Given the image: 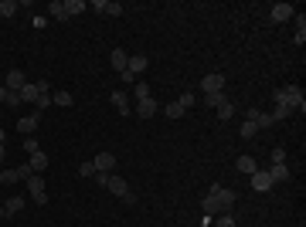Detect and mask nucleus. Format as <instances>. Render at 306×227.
I'll list each match as a JSON object with an SVG mask.
<instances>
[{"label": "nucleus", "mask_w": 306, "mask_h": 227, "mask_svg": "<svg viewBox=\"0 0 306 227\" xmlns=\"http://www.w3.org/2000/svg\"><path fill=\"white\" fill-rule=\"evenodd\" d=\"M235 190H225V187H211L208 190V197H204V217H211V214H228L231 207H235Z\"/></svg>", "instance_id": "obj_1"}, {"label": "nucleus", "mask_w": 306, "mask_h": 227, "mask_svg": "<svg viewBox=\"0 0 306 227\" xmlns=\"http://www.w3.org/2000/svg\"><path fill=\"white\" fill-rule=\"evenodd\" d=\"M272 102H276V105H286V109H293V112H306L303 88H296V85H286V88L272 92Z\"/></svg>", "instance_id": "obj_2"}, {"label": "nucleus", "mask_w": 306, "mask_h": 227, "mask_svg": "<svg viewBox=\"0 0 306 227\" xmlns=\"http://www.w3.org/2000/svg\"><path fill=\"white\" fill-rule=\"evenodd\" d=\"M106 190L113 193V197H119L123 204H136V193L129 190V183H126L123 176H116V173H109V183H106Z\"/></svg>", "instance_id": "obj_3"}, {"label": "nucleus", "mask_w": 306, "mask_h": 227, "mask_svg": "<svg viewBox=\"0 0 306 227\" xmlns=\"http://www.w3.org/2000/svg\"><path fill=\"white\" fill-rule=\"evenodd\" d=\"M27 193H31V200L38 207H45L48 204V190H45V176H41V173H31V176H27Z\"/></svg>", "instance_id": "obj_4"}, {"label": "nucleus", "mask_w": 306, "mask_h": 227, "mask_svg": "<svg viewBox=\"0 0 306 227\" xmlns=\"http://www.w3.org/2000/svg\"><path fill=\"white\" fill-rule=\"evenodd\" d=\"M45 92H48V81H27L17 95H21V102H38Z\"/></svg>", "instance_id": "obj_5"}, {"label": "nucleus", "mask_w": 306, "mask_h": 227, "mask_svg": "<svg viewBox=\"0 0 306 227\" xmlns=\"http://www.w3.org/2000/svg\"><path fill=\"white\" fill-rule=\"evenodd\" d=\"M201 92H204V95H211V92H225V75H221V71L204 75V78H201Z\"/></svg>", "instance_id": "obj_6"}, {"label": "nucleus", "mask_w": 306, "mask_h": 227, "mask_svg": "<svg viewBox=\"0 0 306 227\" xmlns=\"http://www.w3.org/2000/svg\"><path fill=\"white\" fill-rule=\"evenodd\" d=\"M157 112H160V102L153 99V95L136 102V119H150V115H157Z\"/></svg>", "instance_id": "obj_7"}, {"label": "nucleus", "mask_w": 306, "mask_h": 227, "mask_svg": "<svg viewBox=\"0 0 306 227\" xmlns=\"http://www.w3.org/2000/svg\"><path fill=\"white\" fill-rule=\"evenodd\" d=\"M38 122H41V112L24 115V119H17V132H21V136H31L34 129H38Z\"/></svg>", "instance_id": "obj_8"}, {"label": "nucleus", "mask_w": 306, "mask_h": 227, "mask_svg": "<svg viewBox=\"0 0 306 227\" xmlns=\"http://www.w3.org/2000/svg\"><path fill=\"white\" fill-rule=\"evenodd\" d=\"M150 68V61H147V55H129V61H126V71H129V75H143V71Z\"/></svg>", "instance_id": "obj_9"}, {"label": "nucleus", "mask_w": 306, "mask_h": 227, "mask_svg": "<svg viewBox=\"0 0 306 227\" xmlns=\"http://www.w3.org/2000/svg\"><path fill=\"white\" fill-rule=\"evenodd\" d=\"M92 166H95V173H113L116 170V156L113 153H99V156L92 159Z\"/></svg>", "instance_id": "obj_10"}, {"label": "nucleus", "mask_w": 306, "mask_h": 227, "mask_svg": "<svg viewBox=\"0 0 306 227\" xmlns=\"http://www.w3.org/2000/svg\"><path fill=\"white\" fill-rule=\"evenodd\" d=\"M126 61H129V55H126L123 48H113V51H109V65H113L116 75H123L126 71Z\"/></svg>", "instance_id": "obj_11"}, {"label": "nucleus", "mask_w": 306, "mask_h": 227, "mask_svg": "<svg viewBox=\"0 0 306 227\" xmlns=\"http://www.w3.org/2000/svg\"><path fill=\"white\" fill-rule=\"evenodd\" d=\"M27 176H31V166H17V170L0 173V183H17V180H27Z\"/></svg>", "instance_id": "obj_12"}, {"label": "nucleus", "mask_w": 306, "mask_h": 227, "mask_svg": "<svg viewBox=\"0 0 306 227\" xmlns=\"http://www.w3.org/2000/svg\"><path fill=\"white\" fill-rule=\"evenodd\" d=\"M24 85H27V78H24L21 68H11V71H7V88H11V92H21Z\"/></svg>", "instance_id": "obj_13"}, {"label": "nucleus", "mask_w": 306, "mask_h": 227, "mask_svg": "<svg viewBox=\"0 0 306 227\" xmlns=\"http://www.w3.org/2000/svg\"><path fill=\"white\" fill-rule=\"evenodd\" d=\"M252 190H259V193H265V190H272V176L269 173H252Z\"/></svg>", "instance_id": "obj_14"}, {"label": "nucleus", "mask_w": 306, "mask_h": 227, "mask_svg": "<svg viewBox=\"0 0 306 227\" xmlns=\"http://www.w3.org/2000/svg\"><path fill=\"white\" fill-rule=\"evenodd\" d=\"M92 7L102 11V14H109V17H119V14H123V4H116V0H109V4H106V0H95Z\"/></svg>", "instance_id": "obj_15"}, {"label": "nucleus", "mask_w": 306, "mask_h": 227, "mask_svg": "<svg viewBox=\"0 0 306 227\" xmlns=\"http://www.w3.org/2000/svg\"><path fill=\"white\" fill-rule=\"evenodd\" d=\"M27 204V197H7V204H4V217H14L21 214V207Z\"/></svg>", "instance_id": "obj_16"}, {"label": "nucleus", "mask_w": 306, "mask_h": 227, "mask_svg": "<svg viewBox=\"0 0 306 227\" xmlns=\"http://www.w3.org/2000/svg\"><path fill=\"white\" fill-rule=\"evenodd\" d=\"M27 166H31V173H41V170H48V156L38 149V153H31L27 156Z\"/></svg>", "instance_id": "obj_17"}, {"label": "nucleus", "mask_w": 306, "mask_h": 227, "mask_svg": "<svg viewBox=\"0 0 306 227\" xmlns=\"http://www.w3.org/2000/svg\"><path fill=\"white\" fill-rule=\"evenodd\" d=\"M293 14H296L293 4H276V7H272V21H289Z\"/></svg>", "instance_id": "obj_18"}, {"label": "nucleus", "mask_w": 306, "mask_h": 227, "mask_svg": "<svg viewBox=\"0 0 306 227\" xmlns=\"http://www.w3.org/2000/svg\"><path fill=\"white\" fill-rule=\"evenodd\" d=\"M269 176H272V183H286L289 180V166H286V163H272Z\"/></svg>", "instance_id": "obj_19"}, {"label": "nucleus", "mask_w": 306, "mask_h": 227, "mask_svg": "<svg viewBox=\"0 0 306 227\" xmlns=\"http://www.w3.org/2000/svg\"><path fill=\"white\" fill-rule=\"evenodd\" d=\"M113 105L119 109V115H129V95L126 92H113Z\"/></svg>", "instance_id": "obj_20"}, {"label": "nucleus", "mask_w": 306, "mask_h": 227, "mask_svg": "<svg viewBox=\"0 0 306 227\" xmlns=\"http://www.w3.org/2000/svg\"><path fill=\"white\" fill-rule=\"evenodd\" d=\"M72 102H75V95H72V92H51V105H61V109H68Z\"/></svg>", "instance_id": "obj_21"}, {"label": "nucleus", "mask_w": 306, "mask_h": 227, "mask_svg": "<svg viewBox=\"0 0 306 227\" xmlns=\"http://www.w3.org/2000/svg\"><path fill=\"white\" fill-rule=\"evenodd\" d=\"M235 166H238V173H245V176H252V173L259 170V166H255V159H252V156H238V163H235Z\"/></svg>", "instance_id": "obj_22"}, {"label": "nucleus", "mask_w": 306, "mask_h": 227, "mask_svg": "<svg viewBox=\"0 0 306 227\" xmlns=\"http://www.w3.org/2000/svg\"><path fill=\"white\" fill-rule=\"evenodd\" d=\"M48 11H51V17H55V21H68V14H65V0H51V7H48Z\"/></svg>", "instance_id": "obj_23"}, {"label": "nucleus", "mask_w": 306, "mask_h": 227, "mask_svg": "<svg viewBox=\"0 0 306 227\" xmlns=\"http://www.w3.org/2000/svg\"><path fill=\"white\" fill-rule=\"evenodd\" d=\"M85 7H89L85 0H65V14H68V17H75V14H82Z\"/></svg>", "instance_id": "obj_24"}, {"label": "nucleus", "mask_w": 306, "mask_h": 227, "mask_svg": "<svg viewBox=\"0 0 306 227\" xmlns=\"http://www.w3.org/2000/svg\"><path fill=\"white\" fill-rule=\"evenodd\" d=\"M231 115H235V105H231V102H228V99H225V102L218 105V122H228Z\"/></svg>", "instance_id": "obj_25"}, {"label": "nucleus", "mask_w": 306, "mask_h": 227, "mask_svg": "<svg viewBox=\"0 0 306 227\" xmlns=\"http://www.w3.org/2000/svg\"><path fill=\"white\" fill-rule=\"evenodd\" d=\"M163 115H167V119H184V109L177 102H170V105H163Z\"/></svg>", "instance_id": "obj_26"}, {"label": "nucleus", "mask_w": 306, "mask_h": 227, "mask_svg": "<svg viewBox=\"0 0 306 227\" xmlns=\"http://www.w3.org/2000/svg\"><path fill=\"white\" fill-rule=\"evenodd\" d=\"M225 99H228V95H225V92H211V95H204V102H208V105H211V109H218V105H221V102H225Z\"/></svg>", "instance_id": "obj_27"}, {"label": "nucleus", "mask_w": 306, "mask_h": 227, "mask_svg": "<svg viewBox=\"0 0 306 227\" xmlns=\"http://www.w3.org/2000/svg\"><path fill=\"white\" fill-rule=\"evenodd\" d=\"M17 14V0H4L0 4V17H14Z\"/></svg>", "instance_id": "obj_28"}, {"label": "nucleus", "mask_w": 306, "mask_h": 227, "mask_svg": "<svg viewBox=\"0 0 306 227\" xmlns=\"http://www.w3.org/2000/svg\"><path fill=\"white\" fill-rule=\"evenodd\" d=\"M238 132H242V139H252V136H255V132H259V125H255V122H249V119H245Z\"/></svg>", "instance_id": "obj_29"}, {"label": "nucleus", "mask_w": 306, "mask_h": 227, "mask_svg": "<svg viewBox=\"0 0 306 227\" xmlns=\"http://www.w3.org/2000/svg\"><path fill=\"white\" fill-rule=\"evenodd\" d=\"M177 105H181L184 112H187V109H194V95H191V92H181V95H177Z\"/></svg>", "instance_id": "obj_30"}, {"label": "nucleus", "mask_w": 306, "mask_h": 227, "mask_svg": "<svg viewBox=\"0 0 306 227\" xmlns=\"http://www.w3.org/2000/svg\"><path fill=\"white\" fill-rule=\"evenodd\" d=\"M272 119H276V122H283V119H289V115H293V109H286V105H276V112H269Z\"/></svg>", "instance_id": "obj_31"}, {"label": "nucleus", "mask_w": 306, "mask_h": 227, "mask_svg": "<svg viewBox=\"0 0 306 227\" xmlns=\"http://www.w3.org/2000/svg\"><path fill=\"white\" fill-rule=\"evenodd\" d=\"M38 149H41V143H38V139H34V136H24V153H27V156H31V153H38Z\"/></svg>", "instance_id": "obj_32"}, {"label": "nucleus", "mask_w": 306, "mask_h": 227, "mask_svg": "<svg viewBox=\"0 0 306 227\" xmlns=\"http://www.w3.org/2000/svg\"><path fill=\"white\" fill-rule=\"evenodd\" d=\"M255 125H259V129H272V125H276V119H272V115H265V112H262L259 119H255Z\"/></svg>", "instance_id": "obj_33"}, {"label": "nucleus", "mask_w": 306, "mask_h": 227, "mask_svg": "<svg viewBox=\"0 0 306 227\" xmlns=\"http://www.w3.org/2000/svg\"><path fill=\"white\" fill-rule=\"evenodd\" d=\"M140 99H150V85L147 81H136V102H140Z\"/></svg>", "instance_id": "obj_34"}, {"label": "nucleus", "mask_w": 306, "mask_h": 227, "mask_svg": "<svg viewBox=\"0 0 306 227\" xmlns=\"http://www.w3.org/2000/svg\"><path fill=\"white\" fill-rule=\"evenodd\" d=\"M4 105H11V109H17V105H21V95L7 88V102H4Z\"/></svg>", "instance_id": "obj_35"}, {"label": "nucleus", "mask_w": 306, "mask_h": 227, "mask_svg": "<svg viewBox=\"0 0 306 227\" xmlns=\"http://www.w3.org/2000/svg\"><path fill=\"white\" fill-rule=\"evenodd\" d=\"M218 227H235V217H231V214H221V217H218Z\"/></svg>", "instance_id": "obj_36"}, {"label": "nucleus", "mask_w": 306, "mask_h": 227, "mask_svg": "<svg viewBox=\"0 0 306 227\" xmlns=\"http://www.w3.org/2000/svg\"><path fill=\"white\" fill-rule=\"evenodd\" d=\"M34 105H38V109H48V105H51V92H45V95H41Z\"/></svg>", "instance_id": "obj_37"}, {"label": "nucleus", "mask_w": 306, "mask_h": 227, "mask_svg": "<svg viewBox=\"0 0 306 227\" xmlns=\"http://www.w3.org/2000/svg\"><path fill=\"white\" fill-rule=\"evenodd\" d=\"M79 173H82V176H95V166H92V163H82Z\"/></svg>", "instance_id": "obj_38"}, {"label": "nucleus", "mask_w": 306, "mask_h": 227, "mask_svg": "<svg viewBox=\"0 0 306 227\" xmlns=\"http://www.w3.org/2000/svg\"><path fill=\"white\" fill-rule=\"evenodd\" d=\"M272 163H286V153H283V149H272Z\"/></svg>", "instance_id": "obj_39"}, {"label": "nucleus", "mask_w": 306, "mask_h": 227, "mask_svg": "<svg viewBox=\"0 0 306 227\" xmlns=\"http://www.w3.org/2000/svg\"><path fill=\"white\" fill-rule=\"evenodd\" d=\"M0 102H7V85H0Z\"/></svg>", "instance_id": "obj_40"}, {"label": "nucleus", "mask_w": 306, "mask_h": 227, "mask_svg": "<svg viewBox=\"0 0 306 227\" xmlns=\"http://www.w3.org/2000/svg\"><path fill=\"white\" fill-rule=\"evenodd\" d=\"M4 139H7V136H4V129H0V146H4Z\"/></svg>", "instance_id": "obj_41"}, {"label": "nucleus", "mask_w": 306, "mask_h": 227, "mask_svg": "<svg viewBox=\"0 0 306 227\" xmlns=\"http://www.w3.org/2000/svg\"><path fill=\"white\" fill-rule=\"evenodd\" d=\"M0 159H4V146H0Z\"/></svg>", "instance_id": "obj_42"}]
</instances>
